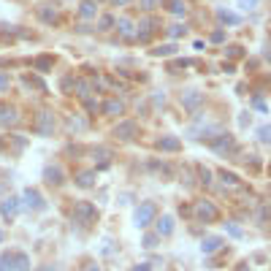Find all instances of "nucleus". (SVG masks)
I'll use <instances>...</instances> for the list:
<instances>
[{"mask_svg": "<svg viewBox=\"0 0 271 271\" xmlns=\"http://www.w3.org/2000/svg\"><path fill=\"white\" fill-rule=\"evenodd\" d=\"M128 3H133V0H111V6H128Z\"/></svg>", "mask_w": 271, "mask_h": 271, "instance_id": "43", "label": "nucleus"}, {"mask_svg": "<svg viewBox=\"0 0 271 271\" xmlns=\"http://www.w3.org/2000/svg\"><path fill=\"white\" fill-rule=\"evenodd\" d=\"M198 174H201V184H206V187H211V171L206 168V166H198Z\"/></svg>", "mask_w": 271, "mask_h": 271, "instance_id": "29", "label": "nucleus"}, {"mask_svg": "<svg viewBox=\"0 0 271 271\" xmlns=\"http://www.w3.org/2000/svg\"><path fill=\"white\" fill-rule=\"evenodd\" d=\"M133 271H149V263H138V266H133Z\"/></svg>", "mask_w": 271, "mask_h": 271, "instance_id": "44", "label": "nucleus"}, {"mask_svg": "<svg viewBox=\"0 0 271 271\" xmlns=\"http://www.w3.org/2000/svg\"><path fill=\"white\" fill-rule=\"evenodd\" d=\"M223 228H225V233H228V236H233V239H241L244 236V230L239 228V225H233V223H225Z\"/></svg>", "mask_w": 271, "mask_h": 271, "instance_id": "25", "label": "nucleus"}, {"mask_svg": "<svg viewBox=\"0 0 271 271\" xmlns=\"http://www.w3.org/2000/svg\"><path fill=\"white\" fill-rule=\"evenodd\" d=\"M44 179H46L49 184H54V187H60V184L65 182V179H62V168H60V166H46V168H44Z\"/></svg>", "mask_w": 271, "mask_h": 271, "instance_id": "12", "label": "nucleus"}, {"mask_svg": "<svg viewBox=\"0 0 271 271\" xmlns=\"http://www.w3.org/2000/svg\"><path fill=\"white\" fill-rule=\"evenodd\" d=\"M152 54H155V57H171V54H176V46L174 44H163V46H157Z\"/></svg>", "mask_w": 271, "mask_h": 271, "instance_id": "23", "label": "nucleus"}, {"mask_svg": "<svg viewBox=\"0 0 271 271\" xmlns=\"http://www.w3.org/2000/svg\"><path fill=\"white\" fill-rule=\"evenodd\" d=\"M101 108H103V114H122V111H125L122 101H106Z\"/></svg>", "mask_w": 271, "mask_h": 271, "instance_id": "20", "label": "nucleus"}, {"mask_svg": "<svg viewBox=\"0 0 271 271\" xmlns=\"http://www.w3.org/2000/svg\"><path fill=\"white\" fill-rule=\"evenodd\" d=\"M11 266H14V255L11 252H3L0 255V271H11Z\"/></svg>", "mask_w": 271, "mask_h": 271, "instance_id": "24", "label": "nucleus"}, {"mask_svg": "<svg viewBox=\"0 0 271 271\" xmlns=\"http://www.w3.org/2000/svg\"><path fill=\"white\" fill-rule=\"evenodd\" d=\"M84 271H101V269H98V266H95V263H90V266H87V269H84Z\"/></svg>", "mask_w": 271, "mask_h": 271, "instance_id": "47", "label": "nucleus"}, {"mask_svg": "<svg viewBox=\"0 0 271 271\" xmlns=\"http://www.w3.org/2000/svg\"><path fill=\"white\" fill-rule=\"evenodd\" d=\"M35 271H57V266H38Z\"/></svg>", "mask_w": 271, "mask_h": 271, "instance_id": "45", "label": "nucleus"}, {"mask_svg": "<svg viewBox=\"0 0 271 271\" xmlns=\"http://www.w3.org/2000/svg\"><path fill=\"white\" fill-rule=\"evenodd\" d=\"M217 19L223 22V25H241V16L228 11V8H217Z\"/></svg>", "mask_w": 271, "mask_h": 271, "instance_id": "16", "label": "nucleus"}, {"mask_svg": "<svg viewBox=\"0 0 271 271\" xmlns=\"http://www.w3.org/2000/svg\"><path fill=\"white\" fill-rule=\"evenodd\" d=\"M225 54H228V57H241L244 49L241 46H228V49H225Z\"/></svg>", "mask_w": 271, "mask_h": 271, "instance_id": "37", "label": "nucleus"}, {"mask_svg": "<svg viewBox=\"0 0 271 271\" xmlns=\"http://www.w3.org/2000/svg\"><path fill=\"white\" fill-rule=\"evenodd\" d=\"M157 241H160V236H157V233H147L141 244L147 247V250H155V247H157Z\"/></svg>", "mask_w": 271, "mask_h": 271, "instance_id": "28", "label": "nucleus"}, {"mask_svg": "<svg viewBox=\"0 0 271 271\" xmlns=\"http://www.w3.org/2000/svg\"><path fill=\"white\" fill-rule=\"evenodd\" d=\"M22 201H25L27 209H33V211H41V209H46V201H44V196H41L35 187H27L25 193H22Z\"/></svg>", "mask_w": 271, "mask_h": 271, "instance_id": "6", "label": "nucleus"}, {"mask_svg": "<svg viewBox=\"0 0 271 271\" xmlns=\"http://www.w3.org/2000/svg\"><path fill=\"white\" fill-rule=\"evenodd\" d=\"M114 16H111V14H103V16H101V19H98V25H101V27H98V30H108V27H111V25H114Z\"/></svg>", "mask_w": 271, "mask_h": 271, "instance_id": "30", "label": "nucleus"}, {"mask_svg": "<svg viewBox=\"0 0 271 271\" xmlns=\"http://www.w3.org/2000/svg\"><path fill=\"white\" fill-rule=\"evenodd\" d=\"M68 128L79 133V130H84V128H87V122L81 120V117H71V120H68Z\"/></svg>", "mask_w": 271, "mask_h": 271, "instance_id": "26", "label": "nucleus"}, {"mask_svg": "<svg viewBox=\"0 0 271 271\" xmlns=\"http://www.w3.org/2000/svg\"><path fill=\"white\" fill-rule=\"evenodd\" d=\"M184 30H187V27H182V25H171V27H168V35H171V38H179V35H184Z\"/></svg>", "mask_w": 271, "mask_h": 271, "instance_id": "35", "label": "nucleus"}, {"mask_svg": "<svg viewBox=\"0 0 271 271\" xmlns=\"http://www.w3.org/2000/svg\"><path fill=\"white\" fill-rule=\"evenodd\" d=\"M171 14H176V16H184V14H187V6H184L182 0H171Z\"/></svg>", "mask_w": 271, "mask_h": 271, "instance_id": "27", "label": "nucleus"}, {"mask_svg": "<svg viewBox=\"0 0 271 271\" xmlns=\"http://www.w3.org/2000/svg\"><path fill=\"white\" fill-rule=\"evenodd\" d=\"M114 25H117V30H120L122 38L136 41V30H133V22H130V19H125V16H122V19H120V22H114Z\"/></svg>", "mask_w": 271, "mask_h": 271, "instance_id": "15", "label": "nucleus"}, {"mask_svg": "<svg viewBox=\"0 0 271 271\" xmlns=\"http://www.w3.org/2000/svg\"><path fill=\"white\" fill-rule=\"evenodd\" d=\"M76 184H79V187H92L95 184V171H81L79 176H76Z\"/></svg>", "mask_w": 271, "mask_h": 271, "instance_id": "18", "label": "nucleus"}, {"mask_svg": "<svg viewBox=\"0 0 271 271\" xmlns=\"http://www.w3.org/2000/svg\"><path fill=\"white\" fill-rule=\"evenodd\" d=\"M136 130H138V125H136L133 120H125V122H120L114 128V136L117 138H122V141H130V138H136Z\"/></svg>", "mask_w": 271, "mask_h": 271, "instance_id": "9", "label": "nucleus"}, {"mask_svg": "<svg viewBox=\"0 0 271 271\" xmlns=\"http://www.w3.org/2000/svg\"><path fill=\"white\" fill-rule=\"evenodd\" d=\"M217 250H223V239H220V236H206L201 241V252H203V255H211V252H217Z\"/></svg>", "mask_w": 271, "mask_h": 271, "instance_id": "14", "label": "nucleus"}, {"mask_svg": "<svg viewBox=\"0 0 271 271\" xmlns=\"http://www.w3.org/2000/svg\"><path fill=\"white\" fill-rule=\"evenodd\" d=\"M74 76H65V79H62V90H65V92H68V90H71V87H74Z\"/></svg>", "mask_w": 271, "mask_h": 271, "instance_id": "40", "label": "nucleus"}, {"mask_svg": "<svg viewBox=\"0 0 271 271\" xmlns=\"http://www.w3.org/2000/svg\"><path fill=\"white\" fill-rule=\"evenodd\" d=\"M155 223H157V236H171V233H174V217L171 214H163V217H155Z\"/></svg>", "mask_w": 271, "mask_h": 271, "instance_id": "11", "label": "nucleus"}, {"mask_svg": "<svg viewBox=\"0 0 271 271\" xmlns=\"http://www.w3.org/2000/svg\"><path fill=\"white\" fill-rule=\"evenodd\" d=\"M257 138H260L263 144H269V141H271V128H269V125H263V128L257 130Z\"/></svg>", "mask_w": 271, "mask_h": 271, "instance_id": "34", "label": "nucleus"}, {"mask_svg": "<svg viewBox=\"0 0 271 271\" xmlns=\"http://www.w3.org/2000/svg\"><path fill=\"white\" fill-rule=\"evenodd\" d=\"M217 206L211 201H198L196 203V217H198V223H214L217 220Z\"/></svg>", "mask_w": 271, "mask_h": 271, "instance_id": "4", "label": "nucleus"}, {"mask_svg": "<svg viewBox=\"0 0 271 271\" xmlns=\"http://www.w3.org/2000/svg\"><path fill=\"white\" fill-rule=\"evenodd\" d=\"M74 92L79 95V98H84V101H87V98H90V81L76 79V81H74Z\"/></svg>", "mask_w": 271, "mask_h": 271, "instance_id": "21", "label": "nucleus"}, {"mask_svg": "<svg viewBox=\"0 0 271 271\" xmlns=\"http://www.w3.org/2000/svg\"><path fill=\"white\" fill-rule=\"evenodd\" d=\"M14 269L16 271H30V257H27L25 252H16V255H14Z\"/></svg>", "mask_w": 271, "mask_h": 271, "instance_id": "19", "label": "nucleus"}, {"mask_svg": "<svg viewBox=\"0 0 271 271\" xmlns=\"http://www.w3.org/2000/svg\"><path fill=\"white\" fill-rule=\"evenodd\" d=\"M25 84H27V87H38V90H46V84H44V81H41V79H33V76H27V79H25Z\"/></svg>", "mask_w": 271, "mask_h": 271, "instance_id": "36", "label": "nucleus"}, {"mask_svg": "<svg viewBox=\"0 0 271 271\" xmlns=\"http://www.w3.org/2000/svg\"><path fill=\"white\" fill-rule=\"evenodd\" d=\"M54 128H57V120H54L52 111H41V114L35 117V133L38 136H52Z\"/></svg>", "mask_w": 271, "mask_h": 271, "instance_id": "3", "label": "nucleus"}, {"mask_svg": "<svg viewBox=\"0 0 271 271\" xmlns=\"http://www.w3.org/2000/svg\"><path fill=\"white\" fill-rule=\"evenodd\" d=\"M3 239H6V236H3V230H0V241H3Z\"/></svg>", "mask_w": 271, "mask_h": 271, "instance_id": "48", "label": "nucleus"}, {"mask_svg": "<svg viewBox=\"0 0 271 271\" xmlns=\"http://www.w3.org/2000/svg\"><path fill=\"white\" fill-rule=\"evenodd\" d=\"M166 0H141V8L144 11H155V8H160Z\"/></svg>", "mask_w": 271, "mask_h": 271, "instance_id": "31", "label": "nucleus"}, {"mask_svg": "<svg viewBox=\"0 0 271 271\" xmlns=\"http://www.w3.org/2000/svg\"><path fill=\"white\" fill-rule=\"evenodd\" d=\"M95 217H98V209H95L90 201H79L74 206V223H79V225H92Z\"/></svg>", "mask_w": 271, "mask_h": 271, "instance_id": "2", "label": "nucleus"}, {"mask_svg": "<svg viewBox=\"0 0 271 271\" xmlns=\"http://www.w3.org/2000/svg\"><path fill=\"white\" fill-rule=\"evenodd\" d=\"M211 149H214L217 155H228V152L236 149V141H233V136H228V133H217L214 138H211Z\"/></svg>", "mask_w": 271, "mask_h": 271, "instance_id": "5", "label": "nucleus"}, {"mask_svg": "<svg viewBox=\"0 0 271 271\" xmlns=\"http://www.w3.org/2000/svg\"><path fill=\"white\" fill-rule=\"evenodd\" d=\"M182 106L187 108V111H193V114H198V108L203 106V92H198V90H184L182 92Z\"/></svg>", "mask_w": 271, "mask_h": 271, "instance_id": "7", "label": "nucleus"}, {"mask_svg": "<svg viewBox=\"0 0 271 271\" xmlns=\"http://www.w3.org/2000/svg\"><path fill=\"white\" fill-rule=\"evenodd\" d=\"M41 19H44V22H54V19H57V11H54V8H41Z\"/></svg>", "mask_w": 271, "mask_h": 271, "instance_id": "32", "label": "nucleus"}, {"mask_svg": "<svg viewBox=\"0 0 271 271\" xmlns=\"http://www.w3.org/2000/svg\"><path fill=\"white\" fill-rule=\"evenodd\" d=\"M79 16L81 19H92V16H98V6H95L92 0H84L79 6Z\"/></svg>", "mask_w": 271, "mask_h": 271, "instance_id": "17", "label": "nucleus"}, {"mask_svg": "<svg viewBox=\"0 0 271 271\" xmlns=\"http://www.w3.org/2000/svg\"><path fill=\"white\" fill-rule=\"evenodd\" d=\"M157 149H163V152H179L182 141L176 136H163V138H157Z\"/></svg>", "mask_w": 271, "mask_h": 271, "instance_id": "13", "label": "nucleus"}, {"mask_svg": "<svg viewBox=\"0 0 271 271\" xmlns=\"http://www.w3.org/2000/svg\"><path fill=\"white\" fill-rule=\"evenodd\" d=\"M239 125H241V128H247V125H250V117L241 114V117H239Z\"/></svg>", "mask_w": 271, "mask_h": 271, "instance_id": "42", "label": "nucleus"}, {"mask_svg": "<svg viewBox=\"0 0 271 271\" xmlns=\"http://www.w3.org/2000/svg\"><path fill=\"white\" fill-rule=\"evenodd\" d=\"M16 122H19V111L8 106V103H0V125L8 128V125H16Z\"/></svg>", "mask_w": 271, "mask_h": 271, "instance_id": "10", "label": "nucleus"}, {"mask_svg": "<svg viewBox=\"0 0 271 271\" xmlns=\"http://www.w3.org/2000/svg\"><path fill=\"white\" fill-rule=\"evenodd\" d=\"M236 271H250V263H239Z\"/></svg>", "mask_w": 271, "mask_h": 271, "instance_id": "46", "label": "nucleus"}, {"mask_svg": "<svg viewBox=\"0 0 271 271\" xmlns=\"http://www.w3.org/2000/svg\"><path fill=\"white\" fill-rule=\"evenodd\" d=\"M255 6H257V0H241V8H247V11L255 8Z\"/></svg>", "mask_w": 271, "mask_h": 271, "instance_id": "41", "label": "nucleus"}, {"mask_svg": "<svg viewBox=\"0 0 271 271\" xmlns=\"http://www.w3.org/2000/svg\"><path fill=\"white\" fill-rule=\"evenodd\" d=\"M0 214H3V220L6 223H11V220H16V214H19V198H6V201L0 203Z\"/></svg>", "mask_w": 271, "mask_h": 271, "instance_id": "8", "label": "nucleus"}, {"mask_svg": "<svg viewBox=\"0 0 271 271\" xmlns=\"http://www.w3.org/2000/svg\"><path fill=\"white\" fill-rule=\"evenodd\" d=\"M155 217H157V206H155V201H141V206H136L133 223H136V228H147V225L155 223Z\"/></svg>", "mask_w": 271, "mask_h": 271, "instance_id": "1", "label": "nucleus"}, {"mask_svg": "<svg viewBox=\"0 0 271 271\" xmlns=\"http://www.w3.org/2000/svg\"><path fill=\"white\" fill-rule=\"evenodd\" d=\"M35 68H38V71H44V74H46L49 68H52V57H38V60H35Z\"/></svg>", "mask_w": 271, "mask_h": 271, "instance_id": "33", "label": "nucleus"}, {"mask_svg": "<svg viewBox=\"0 0 271 271\" xmlns=\"http://www.w3.org/2000/svg\"><path fill=\"white\" fill-rule=\"evenodd\" d=\"M8 87H11V76L0 74V92H3V90H8Z\"/></svg>", "mask_w": 271, "mask_h": 271, "instance_id": "38", "label": "nucleus"}, {"mask_svg": "<svg viewBox=\"0 0 271 271\" xmlns=\"http://www.w3.org/2000/svg\"><path fill=\"white\" fill-rule=\"evenodd\" d=\"M220 179H223L225 187H241V182H239L236 174H228V171H220Z\"/></svg>", "mask_w": 271, "mask_h": 271, "instance_id": "22", "label": "nucleus"}, {"mask_svg": "<svg viewBox=\"0 0 271 271\" xmlns=\"http://www.w3.org/2000/svg\"><path fill=\"white\" fill-rule=\"evenodd\" d=\"M211 41H214V44H223V41H225V33H223V30H214V33H211Z\"/></svg>", "mask_w": 271, "mask_h": 271, "instance_id": "39", "label": "nucleus"}]
</instances>
